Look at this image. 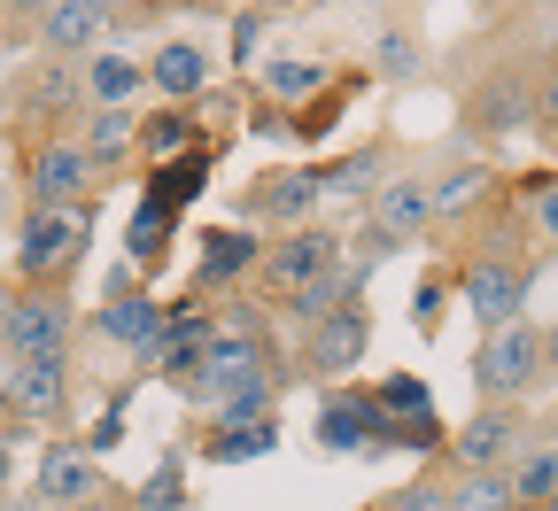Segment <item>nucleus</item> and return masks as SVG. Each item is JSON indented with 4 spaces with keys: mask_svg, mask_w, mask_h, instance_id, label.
Returning <instances> with one entry per match:
<instances>
[{
    "mask_svg": "<svg viewBox=\"0 0 558 511\" xmlns=\"http://www.w3.org/2000/svg\"><path fill=\"white\" fill-rule=\"evenodd\" d=\"M442 271H450V295L481 318V326H505V318H527L535 303V279H543V248L527 241V217L520 202L505 194L497 209L481 217L473 233H458L442 248Z\"/></svg>",
    "mask_w": 558,
    "mask_h": 511,
    "instance_id": "f257e3e1",
    "label": "nucleus"
},
{
    "mask_svg": "<svg viewBox=\"0 0 558 511\" xmlns=\"http://www.w3.org/2000/svg\"><path fill=\"white\" fill-rule=\"evenodd\" d=\"M349 264V233L333 226V217H311V226L295 233H271L264 241V264H256V287L248 295L271 303L279 318H288L303 295H318V287H333V271Z\"/></svg>",
    "mask_w": 558,
    "mask_h": 511,
    "instance_id": "f03ea898",
    "label": "nucleus"
},
{
    "mask_svg": "<svg viewBox=\"0 0 558 511\" xmlns=\"http://www.w3.org/2000/svg\"><path fill=\"white\" fill-rule=\"evenodd\" d=\"M78 411V349L70 356H0V450L16 434H62Z\"/></svg>",
    "mask_w": 558,
    "mask_h": 511,
    "instance_id": "7ed1b4c3",
    "label": "nucleus"
},
{
    "mask_svg": "<svg viewBox=\"0 0 558 511\" xmlns=\"http://www.w3.org/2000/svg\"><path fill=\"white\" fill-rule=\"evenodd\" d=\"M0 117H9V139L24 148V139H62L78 132L86 117V62H62V54H32L9 94H0Z\"/></svg>",
    "mask_w": 558,
    "mask_h": 511,
    "instance_id": "20e7f679",
    "label": "nucleus"
},
{
    "mask_svg": "<svg viewBox=\"0 0 558 511\" xmlns=\"http://www.w3.org/2000/svg\"><path fill=\"white\" fill-rule=\"evenodd\" d=\"M550 418L535 411V403H473L458 426H450V450L435 458V465H450V473H512L527 450H543L550 442Z\"/></svg>",
    "mask_w": 558,
    "mask_h": 511,
    "instance_id": "39448f33",
    "label": "nucleus"
},
{
    "mask_svg": "<svg viewBox=\"0 0 558 511\" xmlns=\"http://www.w3.org/2000/svg\"><path fill=\"white\" fill-rule=\"evenodd\" d=\"M349 248H357L365 264H388L403 248H435V186L427 171H388L380 194L357 209V233H349Z\"/></svg>",
    "mask_w": 558,
    "mask_h": 511,
    "instance_id": "423d86ee",
    "label": "nucleus"
},
{
    "mask_svg": "<svg viewBox=\"0 0 558 511\" xmlns=\"http://www.w3.org/2000/svg\"><path fill=\"white\" fill-rule=\"evenodd\" d=\"M543 388H550L543 326L535 318L481 326V341H473V403H535Z\"/></svg>",
    "mask_w": 558,
    "mask_h": 511,
    "instance_id": "0eeeda50",
    "label": "nucleus"
},
{
    "mask_svg": "<svg viewBox=\"0 0 558 511\" xmlns=\"http://www.w3.org/2000/svg\"><path fill=\"white\" fill-rule=\"evenodd\" d=\"M16 186H24L32 209H78V217H101V194H109L70 132L62 139H24L16 148Z\"/></svg>",
    "mask_w": 558,
    "mask_h": 511,
    "instance_id": "6e6552de",
    "label": "nucleus"
},
{
    "mask_svg": "<svg viewBox=\"0 0 558 511\" xmlns=\"http://www.w3.org/2000/svg\"><path fill=\"white\" fill-rule=\"evenodd\" d=\"M365 349H373V311L365 303H341V311L295 326L288 364H295V380H311V388H341V380H357Z\"/></svg>",
    "mask_w": 558,
    "mask_h": 511,
    "instance_id": "1a4fd4ad",
    "label": "nucleus"
},
{
    "mask_svg": "<svg viewBox=\"0 0 558 511\" xmlns=\"http://www.w3.org/2000/svg\"><path fill=\"white\" fill-rule=\"evenodd\" d=\"M326 209V194H318V163H264L256 179H241V194H233V226H248V233H295V226H311V217Z\"/></svg>",
    "mask_w": 558,
    "mask_h": 511,
    "instance_id": "9d476101",
    "label": "nucleus"
},
{
    "mask_svg": "<svg viewBox=\"0 0 558 511\" xmlns=\"http://www.w3.org/2000/svg\"><path fill=\"white\" fill-rule=\"evenodd\" d=\"M86 341L94 349H117V356H148L156 341H163V295L148 279H140L132 264H117L109 271V287H101V303H94V318H86Z\"/></svg>",
    "mask_w": 558,
    "mask_h": 511,
    "instance_id": "9b49d317",
    "label": "nucleus"
},
{
    "mask_svg": "<svg viewBox=\"0 0 558 511\" xmlns=\"http://www.w3.org/2000/svg\"><path fill=\"white\" fill-rule=\"evenodd\" d=\"M86 341L78 295L62 279H16V303H9V356H70Z\"/></svg>",
    "mask_w": 558,
    "mask_h": 511,
    "instance_id": "f8f14e48",
    "label": "nucleus"
},
{
    "mask_svg": "<svg viewBox=\"0 0 558 511\" xmlns=\"http://www.w3.org/2000/svg\"><path fill=\"white\" fill-rule=\"evenodd\" d=\"M427 186H435V248H450L458 233H473L481 217L505 202V171L488 156H465V139H458V156L442 171H427Z\"/></svg>",
    "mask_w": 558,
    "mask_h": 511,
    "instance_id": "ddd939ff",
    "label": "nucleus"
},
{
    "mask_svg": "<svg viewBox=\"0 0 558 511\" xmlns=\"http://www.w3.org/2000/svg\"><path fill=\"white\" fill-rule=\"evenodd\" d=\"M86 248H94V217H78V209H24V226H16V279L78 287Z\"/></svg>",
    "mask_w": 558,
    "mask_h": 511,
    "instance_id": "4468645a",
    "label": "nucleus"
},
{
    "mask_svg": "<svg viewBox=\"0 0 558 511\" xmlns=\"http://www.w3.org/2000/svg\"><path fill=\"white\" fill-rule=\"evenodd\" d=\"M380 403H373V388H357V380H341V388H326L318 396V418H311V450L318 458H380Z\"/></svg>",
    "mask_w": 558,
    "mask_h": 511,
    "instance_id": "2eb2a0df",
    "label": "nucleus"
},
{
    "mask_svg": "<svg viewBox=\"0 0 558 511\" xmlns=\"http://www.w3.org/2000/svg\"><path fill=\"white\" fill-rule=\"evenodd\" d=\"M256 264H264V233H248V226H202L194 233V295H248L256 287Z\"/></svg>",
    "mask_w": 558,
    "mask_h": 511,
    "instance_id": "dca6fc26",
    "label": "nucleus"
},
{
    "mask_svg": "<svg viewBox=\"0 0 558 511\" xmlns=\"http://www.w3.org/2000/svg\"><path fill=\"white\" fill-rule=\"evenodd\" d=\"M209 94H218V54H209L202 39L171 32V39L148 47V101H163V109H202Z\"/></svg>",
    "mask_w": 558,
    "mask_h": 511,
    "instance_id": "f3484780",
    "label": "nucleus"
},
{
    "mask_svg": "<svg viewBox=\"0 0 558 511\" xmlns=\"http://www.w3.org/2000/svg\"><path fill=\"white\" fill-rule=\"evenodd\" d=\"M117 480L101 473V458L78 442V434H54V442L39 450V465H32V496L47 503V511H78V503H94V496H109Z\"/></svg>",
    "mask_w": 558,
    "mask_h": 511,
    "instance_id": "a211bd4d",
    "label": "nucleus"
},
{
    "mask_svg": "<svg viewBox=\"0 0 558 511\" xmlns=\"http://www.w3.org/2000/svg\"><path fill=\"white\" fill-rule=\"evenodd\" d=\"M117 0H54L39 16V47L32 54H62V62H86L101 47H117Z\"/></svg>",
    "mask_w": 558,
    "mask_h": 511,
    "instance_id": "6ab92c4d",
    "label": "nucleus"
},
{
    "mask_svg": "<svg viewBox=\"0 0 558 511\" xmlns=\"http://www.w3.org/2000/svg\"><path fill=\"white\" fill-rule=\"evenodd\" d=\"M388 171H396V132H373V139H357L349 156H326V163H318V194H326V209H349V217H357V209L380 194Z\"/></svg>",
    "mask_w": 558,
    "mask_h": 511,
    "instance_id": "aec40b11",
    "label": "nucleus"
},
{
    "mask_svg": "<svg viewBox=\"0 0 558 511\" xmlns=\"http://www.w3.org/2000/svg\"><path fill=\"white\" fill-rule=\"evenodd\" d=\"M70 139L86 148V163H94L101 186H124L140 171V109H86Z\"/></svg>",
    "mask_w": 558,
    "mask_h": 511,
    "instance_id": "412c9836",
    "label": "nucleus"
},
{
    "mask_svg": "<svg viewBox=\"0 0 558 511\" xmlns=\"http://www.w3.org/2000/svg\"><path fill=\"white\" fill-rule=\"evenodd\" d=\"M218 163H226V148H218V139H202V148H186V156L156 163V171H148V186H140V202H148V209H171V217H186V209L209 194Z\"/></svg>",
    "mask_w": 558,
    "mask_h": 511,
    "instance_id": "4be33fe9",
    "label": "nucleus"
},
{
    "mask_svg": "<svg viewBox=\"0 0 558 511\" xmlns=\"http://www.w3.org/2000/svg\"><path fill=\"white\" fill-rule=\"evenodd\" d=\"M140 101H148V54L132 47L86 54V109H140Z\"/></svg>",
    "mask_w": 558,
    "mask_h": 511,
    "instance_id": "5701e85b",
    "label": "nucleus"
},
{
    "mask_svg": "<svg viewBox=\"0 0 558 511\" xmlns=\"http://www.w3.org/2000/svg\"><path fill=\"white\" fill-rule=\"evenodd\" d=\"M202 139H218V132H209V109H148V117H140V163H171V156H186V148H202ZM218 148H233V139H218Z\"/></svg>",
    "mask_w": 558,
    "mask_h": 511,
    "instance_id": "b1692460",
    "label": "nucleus"
},
{
    "mask_svg": "<svg viewBox=\"0 0 558 511\" xmlns=\"http://www.w3.org/2000/svg\"><path fill=\"white\" fill-rule=\"evenodd\" d=\"M202 465H256L279 450V418H248V426H194V442H186Z\"/></svg>",
    "mask_w": 558,
    "mask_h": 511,
    "instance_id": "393cba45",
    "label": "nucleus"
},
{
    "mask_svg": "<svg viewBox=\"0 0 558 511\" xmlns=\"http://www.w3.org/2000/svg\"><path fill=\"white\" fill-rule=\"evenodd\" d=\"M365 86H373V70H365V62H349V70H333V78H326V94H311V101H303V109L288 117L303 148H311V139H326V132H333V124H341L349 109H357V101H365Z\"/></svg>",
    "mask_w": 558,
    "mask_h": 511,
    "instance_id": "a878e982",
    "label": "nucleus"
},
{
    "mask_svg": "<svg viewBox=\"0 0 558 511\" xmlns=\"http://www.w3.org/2000/svg\"><path fill=\"white\" fill-rule=\"evenodd\" d=\"M179 226H186V217H171V209H148V202L132 209V226H124V264L148 279V287L163 279V264H171V248H179Z\"/></svg>",
    "mask_w": 558,
    "mask_h": 511,
    "instance_id": "bb28decb",
    "label": "nucleus"
},
{
    "mask_svg": "<svg viewBox=\"0 0 558 511\" xmlns=\"http://www.w3.org/2000/svg\"><path fill=\"white\" fill-rule=\"evenodd\" d=\"M326 78H333V62H311V54H264L256 94H264V101H279V109L295 117L311 94H326Z\"/></svg>",
    "mask_w": 558,
    "mask_h": 511,
    "instance_id": "cd10ccee",
    "label": "nucleus"
},
{
    "mask_svg": "<svg viewBox=\"0 0 558 511\" xmlns=\"http://www.w3.org/2000/svg\"><path fill=\"white\" fill-rule=\"evenodd\" d=\"M505 194L520 202L527 217V241L543 256H558V171H527V179H505Z\"/></svg>",
    "mask_w": 558,
    "mask_h": 511,
    "instance_id": "c85d7f7f",
    "label": "nucleus"
},
{
    "mask_svg": "<svg viewBox=\"0 0 558 511\" xmlns=\"http://www.w3.org/2000/svg\"><path fill=\"white\" fill-rule=\"evenodd\" d=\"M373 78H388V86H418L427 78V47H418V32L411 24H380V39H373Z\"/></svg>",
    "mask_w": 558,
    "mask_h": 511,
    "instance_id": "c756f323",
    "label": "nucleus"
},
{
    "mask_svg": "<svg viewBox=\"0 0 558 511\" xmlns=\"http://www.w3.org/2000/svg\"><path fill=\"white\" fill-rule=\"evenodd\" d=\"M450 303H458V295H450V271L427 264V271L411 279V333H427V341H435V333L450 326Z\"/></svg>",
    "mask_w": 558,
    "mask_h": 511,
    "instance_id": "7c9ffc66",
    "label": "nucleus"
},
{
    "mask_svg": "<svg viewBox=\"0 0 558 511\" xmlns=\"http://www.w3.org/2000/svg\"><path fill=\"white\" fill-rule=\"evenodd\" d=\"M512 473H450V511H512Z\"/></svg>",
    "mask_w": 558,
    "mask_h": 511,
    "instance_id": "2f4dec72",
    "label": "nucleus"
},
{
    "mask_svg": "<svg viewBox=\"0 0 558 511\" xmlns=\"http://www.w3.org/2000/svg\"><path fill=\"white\" fill-rule=\"evenodd\" d=\"M365 511H450V465H427V473H411L403 488H388L380 503Z\"/></svg>",
    "mask_w": 558,
    "mask_h": 511,
    "instance_id": "473e14b6",
    "label": "nucleus"
},
{
    "mask_svg": "<svg viewBox=\"0 0 558 511\" xmlns=\"http://www.w3.org/2000/svg\"><path fill=\"white\" fill-rule=\"evenodd\" d=\"M512 488H520V503H543L550 488H558V450L543 442V450H527L520 465H512Z\"/></svg>",
    "mask_w": 558,
    "mask_h": 511,
    "instance_id": "72a5a7b5",
    "label": "nucleus"
},
{
    "mask_svg": "<svg viewBox=\"0 0 558 511\" xmlns=\"http://www.w3.org/2000/svg\"><path fill=\"white\" fill-rule=\"evenodd\" d=\"M264 32H271L264 9H233V39H226V47H233V70H248V62L264 54Z\"/></svg>",
    "mask_w": 558,
    "mask_h": 511,
    "instance_id": "f704fd0d",
    "label": "nucleus"
},
{
    "mask_svg": "<svg viewBox=\"0 0 558 511\" xmlns=\"http://www.w3.org/2000/svg\"><path fill=\"white\" fill-rule=\"evenodd\" d=\"M535 132H543V139H558V62H543V70H535Z\"/></svg>",
    "mask_w": 558,
    "mask_h": 511,
    "instance_id": "c9c22d12",
    "label": "nucleus"
},
{
    "mask_svg": "<svg viewBox=\"0 0 558 511\" xmlns=\"http://www.w3.org/2000/svg\"><path fill=\"white\" fill-rule=\"evenodd\" d=\"M0 511H47V503H39L32 480H24V488H0Z\"/></svg>",
    "mask_w": 558,
    "mask_h": 511,
    "instance_id": "e433bc0d",
    "label": "nucleus"
},
{
    "mask_svg": "<svg viewBox=\"0 0 558 511\" xmlns=\"http://www.w3.org/2000/svg\"><path fill=\"white\" fill-rule=\"evenodd\" d=\"M78 511H132V488H109V496H94V503H78Z\"/></svg>",
    "mask_w": 558,
    "mask_h": 511,
    "instance_id": "4c0bfd02",
    "label": "nucleus"
},
{
    "mask_svg": "<svg viewBox=\"0 0 558 511\" xmlns=\"http://www.w3.org/2000/svg\"><path fill=\"white\" fill-rule=\"evenodd\" d=\"M9 303H16V279H0V356H9Z\"/></svg>",
    "mask_w": 558,
    "mask_h": 511,
    "instance_id": "58836bf2",
    "label": "nucleus"
},
{
    "mask_svg": "<svg viewBox=\"0 0 558 511\" xmlns=\"http://www.w3.org/2000/svg\"><path fill=\"white\" fill-rule=\"evenodd\" d=\"M543 364H550V380H558V318L543 326Z\"/></svg>",
    "mask_w": 558,
    "mask_h": 511,
    "instance_id": "ea45409f",
    "label": "nucleus"
},
{
    "mask_svg": "<svg viewBox=\"0 0 558 511\" xmlns=\"http://www.w3.org/2000/svg\"><path fill=\"white\" fill-rule=\"evenodd\" d=\"M241 9H264V16H288V9H303V0H241Z\"/></svg>",
    "mask_w": 558,
    "mask_h": 511,
    "instance_id": "a19ab883",
    "label": "nucleus"
},
{
    "mask_svg": "<svg viewBox=\"0 0 558 511\" xmlns=\"http://www.w3.org/2000/svg\"><path fill=\"white\" fill-rule=\"evenodd\" d=\"M520 9H527V16H550V9H558V0H520Z\"/></svg>",
    "mask_w": 558,
    "mask_h": 511,
    "instance_id": "79ce46f5",
    "label": "nucleus"
},
{
    "mask_svg": "<svg viewBox=\"0 0 558 511\" xmlns=\"http://www.w3.org/2000/svg\"><path fill=\"white\" fill-rule=\"evenodd\" d=\"M0 217H9V171H0Z\"/></svg>",
    "mask_w": 558,
    "mask_h": 511,
    "instance_id": "37998d69",
    "label": "nucleus"
},
{
    "mask_svg": "<svg viewBox=\"0 0 558 511\" xmlns=\"http://www.w3.org/2000/svg\"><path fill=\"white\" fill-rule=\"evenodd\" d=\"M0 54H9V16H0Z\"/></svg>",
    "mask_w": 558,
    "mask_h": 511,
    "instance_id": "c03bdc74",
    "label": "nucleus"
},
{
    "mask_svg": "<svg viewBox=\"0 0 558 511\" xmlns=\"http://www.w3.org/2000/svg\"><path fill=\"white\" fill-rule=\"evenodd\" d=\"M543 511H558V488H550V496H543Z\"/></svg>",
    "mask_w": 558,
    "mask_h": 511,
    "instance_id": "a18cd8bd",
    "label": "nucleus"
},
{
    "mask_svg": "<svg viewBox=\"0 0 558 511\" xmlns=\"http://www.w3.org/2000/svg\"><path fill=\"white\" fill-rule=\"evenodd\" d=\"M512 511H543V503H512Z\"/></svg>",
    "mask_w": 558,
    "mask_h": 511,
    "instance_id": "49530a36",
    "label": "nucleus"
}]
</instances>
